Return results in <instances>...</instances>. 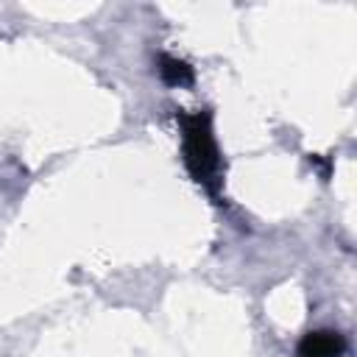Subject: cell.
Here are the masks:
<instances>
[{"mask_svg":"<svg viewBox=\"0 0 357 357\" xmlns=\"http://www.w3.org/2000/svg\"><path fill=\"white\" fill-rule=\"evenodd\" d=\"M159 73H162V78H165L167 84H190V81H192V70H190L184 61L170 59V56L162 59Z\"/></svg>","mask_w":357,"mask_h":357,"instance_id":"3","label":"cell"},{"mask_svg":"<svg viewBox=\"0 0 357 357\" xmlns=\"http://www.w3.org/2000/svg\"><path fill=\"white\" fill-rule=\"evenodd\" d=\"M181 131H184V162L190 173L195 176V181L215 190V181L220 173V156L212 137L209 114L206 112L181 114Z\"/></svg>","mask_w":357,"mask_h":357,"instance_id":"1","label":"cell"},{"mask_svg":"<svg viewBox=\"0 0 357 357\" xmlns=\"http://www.w3.org/2000/svg\"><path fill=\"white\" fill-rule=\"evenodd\" d=\"M343 349L346 340L337 332H310L298 346V357H340Z\"/></svg>","mask_w":357,"mask_h":357,"instance_id":"2","label":"cell"}]
</instances>
